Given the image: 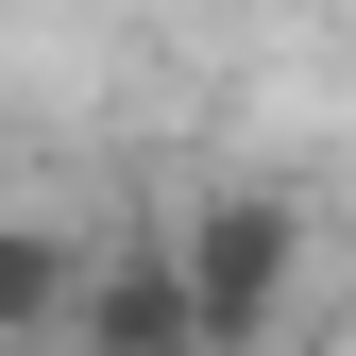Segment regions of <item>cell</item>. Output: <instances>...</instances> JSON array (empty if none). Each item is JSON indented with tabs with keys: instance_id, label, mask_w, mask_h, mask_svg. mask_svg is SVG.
Returning a JSON list of instances; mask_svg holds the SVG:
<instances>
[{
	"instance_id": "obj_3",
	"label": "cell",
	"mask_w": 356,
	"mask_h": 356,
	"mask_svg": "<svg viewBox=\"0 0 356 356\" xmlns=\"http://www.w3.org/2000/svg\"><path fill=\"white\" fill-rule=\"evenodd\" d=\"M68 272H85V254L51 238V220H0V356H17V339H51V323H68Z\"/></svg>"
},
{
	"instance_id": "obj_2",
	"label": "cell",
	"mask_w": 356,
	"mask_h": 356,
	"mask_svg": "<svg viewBox=\"0 0 356 356\" xmlns=\"http://www.w3.org/2000/svg\"><path fill=\"white\" fill-rule=\"evenodd\" d=\"M51 339H85V356H204V339H187V289H170V254H85Z\"/></svg>"
},
{
	"instance_id": "obj_1",
	"label": "cell",
	"mask_w": 356,
	"mask_h": 356,
	"mask_svg": "<svg viewBox=\"0 0 356 356\" xmlns=\"http://www.w3.org/2000/svg\"><path fill=\"white\" fill-rule=\"evenodd\" d=\"M170 289H187V339H204V356H272L289 289H305V220H289L272 187L187 204V238H170Z\"/></svg>"
}]
</instances>
